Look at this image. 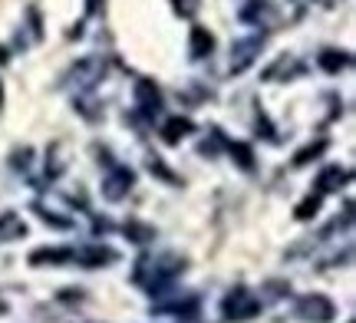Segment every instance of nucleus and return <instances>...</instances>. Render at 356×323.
Segmentation results:
<instances>
[{
  "mask_svg": "<svg viewBox=\"0 0 356 323\" xmlns=\"http://www.w3.org/2000/svg\"><path fill=\"white\" fill-rule=\"evenodd\" d=\"M136 103H139V109L145 116H155V113L162 109V92L155 90L149 79H139V83H136Z\"/></svg>",
  "mask_w": 356,
  "mask_h": 323,
  "instance_id": "obj_8",
  "label": "nucleus"
},
{
  "mask_svg": "<svg viewBox=\"0 0 356 323\" xmlns=\"http://www.w3.org/2000/svg\"><path fill=\"white\" fill-rule=\"evenodd\" d=\"M0 113H3V83H0Z\"/></svg>",
  "mask_w": 356,
  "mask_h": 323,
  "instance_id": "obj_18",
  "label": "nucleus"
},
{
  "mask_svg": "<svg viewBox=\"0 0 356 323\" xmlns=\"http://www.w3.org/2000/svg\"><path fill=\"white\" fill-rule=\"evenodd\" d=\"M17 238H26V224L17 211H3L0 215V241H17Z\"/></svg>",
  "mask_w": 356,
  "mask_h": 323,
  "instance_id": "obj_9",
  "label": "nucleus"
},
{
  "mask_svg": "<svg viewBox=\"0 0 356 323\" xmlns=\"http://www.w3.org/2000/svg\"><path fill=\"white\" fill-rule=\"evenodd\" d=\"M185 271V260L178 254H145V258L136 260V271H132V281L149 294V297H162L168 294L175 281Z\"/></svg>",
  "mask_w": 356,
  "mask_h": 323,
  "instance_id": "obj_1",
  "label": "nucleus"
},
{
  "mask_svg": "<svg viewBox=\"0 0 356 323\" xmlns=\"http://www.w3.org/2000/svg\"><path fill=\"white\" fill-rule=\"evenodd\" d=\"M264 47V37H248V40H238L231 47V73H244L248 66L257 60V53Z\"/></svg>",
  "mask_w": 356,
  "mask_h": 323,
  "instance_id": "obj_5",
  "label": "nucleus"
},
{
  "mask_svg": "<svg viewBox=\"0 0 356 323\" xmlns=\"http://www.w3.org/2000/svg\"><path fill=\"white\" fill-rule=\"evenodd\" d=\"M162 313H175V317H185V320H195V313H198V297H185V300H175V304H165Z\"/></svg>",
  "mask_w": 356,
  "mask_h": 323,
  "instance_id": "obj_13",
  "label": "nucleus"
},
{
  "mask_svg": "<svg viewBox=\"0 0 356 323\" xmlns=\"http://www.w3.org/2000/svg\"><path fill=\"white\" fill-rule=\"evenodd\" d=\"M350 179V172L346 168H323L320 172V179H317V192L320 194H330V192H337V188H343V181Z\"/></svg>",
  "mask_w": 356,
  "mask_h": 323,
  "instance_id": "obj_10",
  "label": "nucleus"
},
{
  "mask_svg": "<svg viewBox=\"0 0 356 323\" xmlns=\"http://www.w3.org/2000/svg\"><path fill=\"white\" fill-rule=\"evenodd\" d=\"M320 66H323L327 73H337V69L350 66V56H346L343 50H323L320 53Z\"/></svg>",
  "mask_w": 356,
  "mask_h": 323,
  "instance_id": "obj_14",
  "label": "nucleus"
},
{
  "mask_svg": "<svg viewBox=\"0 0 356 323\" xmlns=\"http://www.w3.org/2000/svg\"><path fill=\"white\" fill-rule=\"evenodd\" d=\"M221 313H225V320H234V323L254 320L261 313V297L254 290H248V287H234L228 297L221 300Z\"/></svg>",
  "mask_w": 356,
  "mask_h": 323,
  "instance_id": "obj_2",
  "label": "nucleus"
},
{
  "mask_svg": "<svg viewBox=\"0 0 356 323\" xmlns=\"http://www.w3.org/2000/svg\"><path fill=\"white\" fill-rule=\"evenodd\" d=\"M211 50H215V37L202 26H191V56L204 60V56H211Z\"/></svg>",
  "mask_w": 356,
  "mask_h": 323,
  "instance_id": "obj_11",
  "label": "nucleus"
},
{
  "mask_svg": "<svg viewBox=\"0 0 356 323\" xmlns=\"http://www.w3.org/2000/svg\"><path fill=\"white\" fill-rule=\"evenodd\" d=\"M320 198H323V194H310V198H307V201H300V205H297V218L300 221H307L310 218V215H317V208H320Z\"/></svg>",
  "mask_w": 356,
  "mask_h": 323,
  "instance_id": "obj_16",
  "label": "nucleus"
},
{
  "mask_svg": "<svg viewBox=\"0 0 356 323\" xmlns=\"http://www.w3.org/2000/svg\"><path fill=\"white\" fill-rule=\"evenodd\" d=\"M119 254H115L113 247H102V245H92V247H79L76 251V264L79 267H106L109 260H115Z\"/></svg>",
  "mask_w": 356,
  "mask_h": 323,
  "instance_id": "obj_7",
  "label": "nucleus"
},
{
  "mask_svg": "<svg viewBox=\"0 0 356 323\" xmlns=\"http://www.w3.org/2000/svg\"><path fill=\"white\" fill-rule=\"evenodd\" d=\"M165 142H178V139H185L191 132V122L188 119H172V122H165Z\"/></svg>",
  "mask_w": 356,
  "mask_h": 323,
  "instance_id": "obj_15",
  "label": "nucleus"
},
{
  "mask_svg": "<svg viewBox=\"0 0 356 323\" xmlns=\"http://www.w3.org/2000/svg\"><path fill=\"white\" fill-rule=\"evenodd\" d=\"M30 264L37 267H63V264H76V247H43V251H33L30 254Z\"/></svg>",
  "mask_w": 356,
  "mask_h": 323,
  "instance_id": "obj_6",
  "label": "nucleus"
},
{
  "mask_svg": "<svg viewBox=\"0 0 356 323\" xmlns=\"http://www.w3.org/2000/svg\"><path fill=\"white\" fill-rule=\"evenodd\" d=\"M132 181H136V175H132L129 168L113 165V172L102 179V194H106L109 201H122V198L132 192Z\"/></svg>",
  "mask_w": 356,
  "mask_h": 323,
  "instance_id": "obj_4",
  "label": "nucleus"
},
{
  "mask_svg": "<svg viewBox=\"0 0 356 323\" xmlns=\"http://www.w3.org/2000/svg\"><path fill=\"white\" fill-rule=\"evenodd\" d=\"M300 69H304V66L297 63V60H287V56H280L277 63H274V66H270V69L264 73V79H267V83H277L280 73H287V79H291V76H297Z\"/></svg>",
  "mask_w": 356,
  "mask_h": 323,
  "instance_id": "obj_12",
  "label": "nucleus"
},
{
  "mask_svg": "<svg viewBox=\"0 0 356 323\" xmlns=\"http://www.w3.org/2000/svg\"><path fill=\"white\" fill-rule=\"evenodd\" d=\"M293 313L304 323H330L333 317H337V307H333V300L323 297V294H307V297L297 300Z\"/></svg>",
  "mask_w": 356,
  "mask_h": 323,
  "instance_id": "obj_3",
  "label": "nucleus"
},
{
  "mask_svg": "<svg viewBox=\"0 0 356 323\" xmlns=\"http://www.w3.org/2000/svg\"><path fill=\"white\" fill-rule=\"evenodd\" d=\"M175 10L185 13V17H191V13L198 10V0H175Z\"/></svg>",
  "mask_w": 356,
  "mask_h": 323,
  "instance_id": "obj_17",
  "label": "nucleus"
}]
</instances>
